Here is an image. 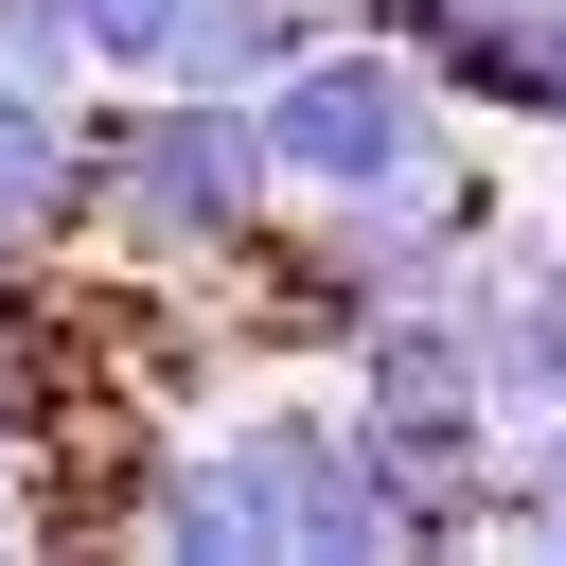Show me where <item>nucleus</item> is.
<instances>
[{
    "label": "nucleus",
    "instance_id": "8",
    "mask_svg": "<svg viewBox=\"0 0 566 566\" xmlns=\"http://www.w3.org/2000/svg\"><path fill=\"white\" fill-rule=\"evenodd\" d=\"M71 18H88L106 88H142V71H177V18H195V0H71Z\"/></svg>",
    "mask_w": 566,
    "mask_h": 566
},
{
    "label": "nucleus",
    "instance_id": "3",
    "mask_svg": "<svg viewBox=\"0 0 566 566\" xmlns=\"http://www.w3.org/2000/svg\"><path fill=\"white\" fill-rule=\"evenodd\" d=\"M230 460H248L265 531L318 548V566H389V548H424V513H407V478H389V442H371L354 389H265V407H230Z\"/></svg>",
    "mask_w": 566,
    "mask_h": 566
},
{
    "label": "nucleus",
    "instance_id": "5",
    "mask_svg": "<svg viewBox=\"0 0 566 566\" xmlns=\"http://www.w3.org/2000/svg\"><path fill=\"white\" fill-rule=\"evenodd\" d=\"M124 531H142V548H177V566H265V548H283V531H265V495H248V460H230V424H212V442H177V424H159V442H142V478H124Z\"/></svg>",
    "mask_w": 566,
    "mask_h": 566
},
{
    "label": "nucleus",
    "instance_id": "4",
    "mask_svg": "<svg viewBox=\"0 0 566 566\" xmlns=\"http://www.w3.org/2000/svg\"><path fill=\"white\" fill-rule=\"evenodd\" d=\"M460 336H478V371H495V407L531 424L548 389H566V212H495L478 248H460Z\"/></svg>",
    "mask_w": 566,
    "mask_h": 566
},
{
    "label": "nucleus",
    "instance_id": "1",
    "mask_svg": "<svg viewBox=\"0 0 566 566\" xmlns=\"http://www.w3.org/2000/svg\"><path fill=\"white\" fill-rule=\"evenodd\" d=\"M283 212V142H265V88H88V248H124L142 283H212L248 230Z\"/></svg>",
    "mask_w": 566,
    "mask_h": 566
},
{
    "label": "nucleus",
    "instance_id": "7",
    "mask_svg": "<svg viewBox=\"0 0 566 566\" xmlns=\"http://www.w3.org/2000/svg\"><path fill=\"white\" fill-rule=\"evenodd\" d=\"M513 531H531V548L566 566V389H548V407L513 424Z\"/></svg>",
    "mask_w": 566,
    "mask_h": 566
},
{
    "label": "nucleus",
    "instance_id": "6",
    "mask_svg": "<svg viewBox=\"0 0 566 566\" xmlns=\"http://www.w3.org/2000/svg\"><path fill=\"white\" fill-rule=\"evenodd\" d=\"M336 18H354V0H195V18H177V88H283Z\"/></svg>",
    "mask_w": 566,
    "mask_h": 566
},
{
    "label": "nucleus",
    "instance_id": "2",
    "mask_svg": "<svg viewBox=\"0 0 566 566\" xmlns=\"http://www.w3.org/2000/svg\"><path fill=\"white\" fill-rule=\"evenodd\" d=\"M265 142H283V195H371V177H407V159L460 142V88H442L389 18H336V35L265 88Z\"/></svg>",
    "mask_w": 566,
    "mask_h": 566
}]
</instances>
